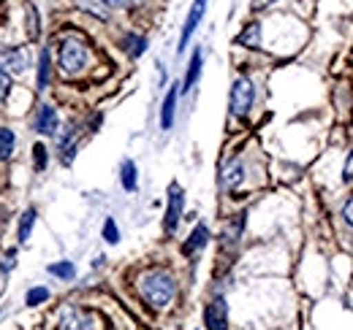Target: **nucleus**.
I'll use <instances>...</instances> for the list:
<instances>
[{
	"label": "nucleus",
	"instance_id": "obj_12",
	"mask_svg": "<svg viewBox=\"0 0 353 330\" xmlns=\"http://www.w3.org/2000/svg\"><path fill=\"white\" fill-rule=\"evenodd\" d=\"M207 241H210V230H207V225H196V230L190 233V239L185 241V254H193V252H199L201 247H207Z\"/></svg>",
	"mask_w": 353,
	"mask_h": 330
},
{
	"label": "nucleus",
	"instance_id": "obj_23",
	"mask_svg": "<svg viewBox=\"0 0 353 330\" xmlns=\"http://www.w3.org/2000/svg\"><path fill=\"white\" fill-rule=\"evenodd\" d=\"M103 239H106L109 244H117V241H120V230H117V225H114L112 217L103 222Z\"/></svg>",
	"mask_w": 353,
	"mask_h": 330
},
{
	"label": "nucleus",
	"instance_id": "obj_4",
	"mask_svg": "<svg viewBox=\"0 0 353 330\" xmlns=\"http://www.w3.org/2000/svg\"><path fill=\"white\" fill-rule=\"evenodd\" d=\"M57 330H98V317L82 309H65L57 320Z\"/></svg>",
	"mask_w": 353,
	"mask_h": 330
},
{
	"label": "nucleus",
	"instance_id": "obj_16",
	"mask_svg": "<svg viewBox=\"0 0 353 330\" xmlns=\"http://www.w3.org/2000/svg\"><path fill=\"white\" fill-rule=\"evenodd\" d=\"M14 144H17V138H14V130H8V127H0V160H8V157L14 155Z\"/></svg>",
	"mask_w": 353,
	"mask_h": 330
},
{
	"label": "nucleus",
	"instance_id": "obj_25",
	"mask_svg": "<svg viewBox=\"0 0 353 330\" xmlns=\"http://www.w3.org/2000/svg\"><path fill=\"white\" fill-rule=\"evenodd\" d=\"M147 0H106L109 8H136V6H144Z\"/></svg>",
	"mask_w": 353,
	"mask_h": 330
},
{
	"label": "nucleus",
	"instance_id": "obj_17",
	"mask_svg": "<svg viewBox=\"0 0 353 330\" xmlns=\"http://www.w3.org/2000/svg\"><path fill=\"white\" fill-rule=\"evenodd\" d=\"M120 182H123V187H125L128 192L136 190V165H133L131 160H125L123 168H120Z\"/></svg>",
	"mask_w": 353,
	"mask_h": 330
},
{
	"label": "nucleus",
	"instance_id": "obj_9",
	"mask_svg": "<svg viewBox=\"0 0 353 330\" xmlns=\"http://www.w3.org/2000/svg\"><path fill=\"white\" fill-rule=\"evenodd\" d=\"M36 130H39V133H44V135H52V133H54V130H57V111H54V109H52V106H41V109H39V114H36Z\"/></svg>",
	"mask_w": 353,
	"mask_h": 330
},
{
	"label": "nucleus",
	"instance_id": "obj_21",
	"mask_svg": "<svg viewBox=\"0 0 353 330\" xmlns=\"http://www.w3.org/2000/svg\"><path fill=\"white\" fill-rule=\"evenodd\" d=\"M46 82H49V52H41L39 57V89H44Z\"/></svg>",
	"mask_w": 353,
	"mask_h": 330
},
{
	"label": "nucleus",
	"instance_id": "obj_11",
	"mask_svg": "<svg viewBox=\"0 0 353 330\" xmlns=\"http://www.w3.org/2000/svg\"><path fill=\"white\" fill-rule=\"evenodd\" d=\"M174 109H176V84L169 87L166 98H163V109H161V127L163 130H172L174 124Z\"/></svg>",
	"mask_w": 353,
	"mask_h": 330
},
{
	"label": "nucleus",
	"instance_id": "obj_15",
	"mask_svg": "<svg viewBox=\"0 0 353 330\" xmlns=\"http://www.w3.org/2000/svg\"><path fill=\"white\" fill-rule=\"evenodd\" d=\"M33 225H36V208H28L19 219V244H28L30 241V233H33Z\"/></svg>",
	"mask_w": 353,
	"mask_h": 330
},
{
	"label": "nucleus",
	"instance_id": "obj_2",
	"mask_svg": "<svg viewBox=\"0 0 353 330\" xmlns=\"http://www.w3.org/2000/svg\"><path fill=\"white\" fill-rule=\"evenodd\" d=\"M88 46L79 38H65V41L60 43V68L65 74H79L88 65Z\"/></svg>",
	"mask_w": 353,
	"mask_h": 330
},
{
	"label": "nucleus",
	"instance_id": "obj_22",
	"mask_svg": "<svg viewBox=\"0 0 353 330\" xmlns=\"http://www.w3.org/2000/svg\"><path fill=\"white\" fill-rule=\"evenodd\" d=\"M46 298H49V289L46 287H33V289H28V295H25L28 306H39V303H44Z\"/></svg>",
	"mask_w": 353,
	"mask_h": 330
},
{
	"label": "nucleus",
	"instance_id": "obj_1",
	"mask_svg": "<svg viewBox=\"0 0 353 330\" xmlns=\"http://www.w3.org/2000/svg\"><path fill=\"white\" fill-rule=\"evenodd\" d=\"M139 289H141V295H144V300L150 306L163 309V306H169L174 300L176 285L174 279H172V274H166V271H150V274L141 276Z\"/></svg>",
	"mask_w": 353,
	"mask_h": 330
},
{
	"label": "nucleus",
	"instance_id": "obj_20",
	"mask_svg": "<svg viewBox=\"0 0 353 330\" xmlns=\"http://www.w3.org/2000/svg\"><path fill=\"white\" fill-rule=\"evenodd\" d=\"M79 6L82 8H88L90 14H95V16H101V19H106L109 16V6H106V0H79Z\"/></svg>",
	"mask_w": 353,
	"mask_h": 330
},
{
	"label": "nucleus",
	"instance_id": "obj_29",
	"mask_svg": "<svg viewBox=\"0 0 353 330\" xmlns=\"http://www.w3.org/2000/svg\"><path fill=\"white\" fill-rule=\"evenodd\" d=\"M0 265H3V268H8V271H11V268H14V265H17V252H14V249H8V252H6V254H3V263H0Z\"/></svg>",
	"mask_w": 353,
	"mask_h": 330
},
{
	"label": "nucleus",
	"instance_id": "obj_7",
	"mask_svg": "<svg viewBox=\"0 0 353 330\" xmlns=\"http://www.w3.org/2000/svg\"><path fill=\"white\" fill-rule=\"evenodd\" d=\"M204 11H207V0H193V8H190V14H188L185 28H182V36H179V52H185V46L190 43V36L196 33V28H199Z\"/></svg>",
	"mask_w": 353,
	"mask_h": 330
},
{
	"label": "nucleus",
	"instance_id": "obj_6",
	"mask_svg": "<svg viewBox=\"0 0 353 330\" xmlns=\"http://www.w3.org/2000/svg\"><path fill=\"white\" fill-rule=\"evenodd\" d=\"M182 208H185V195L179 190V184H172L169 190V208H166V233H174L179 219H182Z\"/></svg>",
	"mask_w": 353,
	"mask_h": 330
},
{
	"label": "nucleus",
	"instance_id": "obj_8",
	"mask_svg": "<svg viewBox=\"0 0 353 330\" xmlns=\"http://www.w3.org/2000/svg\"><path fill=\"white\" fill-rule=\"evenodd\" d=\"M0 68L6 74H22L28 68V54L22 49H0Z\"/></svg>",
	"mask_w": 353,
	"mask_h": 330
},
{
	"label": "nucleus",
	"instance_id": "obj_19",
	"mask_svg": "<svg viewBox=\"0 0 353 330\" xmlns=\"http://www.w3.org/2000/svg\"><path fill=\"white\" fill-rule=\"evenodd\" d=\"M125 52L131 54V57H139V54H144V49H147V41L141 38V36H125Z\"/></svg>",
	"mask_w": 353,
	"mask_h": 330
},
{
	"label": "nucleus",
	"instance_id": "obj_18",
	"mask_svg": "<svg viewBox=\"0 0 353 330\" xmlns=\"http://www.w3.org/2000/svg\"><path fill=\"white\" fill-rule=\"evenodd\" d=\"M49 274L52 276H57V279H74V274H77V268H74V263H54V265H49Z\"/></svg>",
	"mask_w": 353,
	"mask_h": 330
},
{
	"label": "nucleus",
	"instance_id": "obj_14",
	"mask_svg": "<svg viewBox=\"0 0 353 330\" xmlns=\"http://www.w3.org/2000/svg\"><path fill=\"white\" fill-rule=\"evenodd\" d=\"M236 43H242V46H250V49H256L259 43H261V25L259 22H250L242 33H239V38Z\"/></svg>",
	"mask_w": 353,
	"mask_h": 330
},
{
	"label": "nucleus",
	"instance_id": "obj_31",
	"mask_svg": "<svg viewBox=\"0 0 353 330\" xmlns=\"http://www.w3.org/2000/svg\"><path fill=\"white\" fill-rule=\"evenodd\" d=\"M272 3H277V0H253V8H256V11H261V8L272 6Z\"/></svg>",
	"mask_w": 353,
	"mask_h": 330
},
{
	"label": "nucleus",
	"instance_id": "obj_13",
	"mask_svg": "<svg viewBox=\"0 0 353 330\" xmlns=\"http://www.w3.org/2000/svg\"><path fill=\"white\" fill-rule=\"evenodd\" d=\"M199 74H201V49L193 52V60H190V68L185 74V82H182V92H190L193 84L199 82Z\"/></svg>",
	"mask_w": 353,
	"mask_h": 330
},
{
	"label": "nucleus",
	"instance_id": "obj_24",
	"mask_svg": "<svg viewBox=\"0 0 353 330\" xmlns=\"http://www.w3.org/2000/svg\"><path fill=\"white\" fill-rule=\"evenodd\" d=\"M28 30H30V38H39V14L33 6L28 8Z\"/></svg>",
	"mask_w": 353,
	"mask_h": 330
},
{
	"label": "nucleus",
	"instance_id": "obj_10",
	"mask_svg": "<svg viewBox=\"0 0 353 330\" xmlns=\"http://www.w3.org/2000/svg\"><path fill=\"white\" fill-rule=\"evenodd\" d=\"M245 179V165L242 160H231V163L223 168V187L225 190H236Z\"/></svg>",
	"mask_w": 353,
	"mask_h": 330
},
{
	"label": "nucleus",
	"instance_id": "obj_26",
	"mask_svg": "<svg viewBox=\"0 0 353 330\" xmlns=\"http://www.w3.org/2000/svg\"><path fill=\"white\" fill-rule=\"evenodd\" d=\"M33 155H36V170H44L46 168V146L44 144H36V146H33Z\"/></svg>",
	"mask_w": 353,
	"mask_h": 330
},
{
	"label": "nucleus",
	"instance_id": "obj_5",
	"mask_svg": "<svg viewBox=\"0 0 353 330\" xmlns=\"http://www.w3.org/2000/svg\"><path fill=\"white\" fill-rule=\"evenodd\" d=\"M204 325L207 330H225L228 328V303L223 298H215L204 309Z\"/></svg>",
	"mask_w": 353,
	"mask_h": 330
},
{
	"label": "nucleus",
	"instance_id": "obj_30",
	"mask_svg": "<svg viewBox=\"0 0 353 330\" xmlns=\"http://www.w3.org/2000/svg\"><path fill=\"white\" fill-rule=\"evenodd\" d=\"M343 214H345V222H348V225L353 228V198L348 201V204H345V208H343Z\"/></svg>",
	"mask_w": 353,
	"mask_h": 330
},
{
	"label": "nucleus",
	"instance_id": "obj_3",
	"mask_svg": "<svg viewBox=\"0 0 353 330\" xmlns=\"http://www.w3.org/2000/svg\"><path fill=\"white\" fill-rule=\"evenodd\" d=\"M253 98H256V89H253V84L250 79H236L234 87H231V98H228V106H231V114L234 117H245L248 111H250V106H253Z\"/></svg>",
	"mask_w": 353,
	"mask_h": 330
},
{
	"label": "nucleus",
	"instance_id": "obj_27",
	"mask_svg": "<svg viewBox=\"0 0 353 330\" xmlns=\"http://www.w3.org/2000/svg\"><path fill=\"white\" fill-rule=\"evenodd\" d=\"M8 89H11V79H8V74L0 68V100L8 95Z\"/></svg>",
	"mask_w": 353,
	"mask_h": 330
},
{
	"label": "nucleus",
	"instance_id": "obj_28",
	"mask_svg": "<svg viewBox=\"0 0 353 330\" xmlns=\"http://www.w3.org/2000/svg\"><path fill=\"white\" fill-rule=\"evenodd\" d=\"M343 182H345V184H351V182H353V152L348 155L345 168H343Z\"/></svg>",
	"mask_w": 353,
	"mask_h": 330
}]
</instances>
